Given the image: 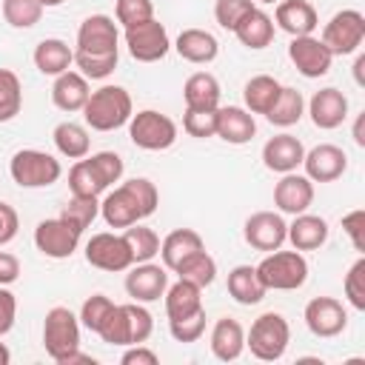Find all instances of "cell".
<instances>
[{
    "label": "cell",
    "mask_w": 365,
    "mask_h": 365,
    "mask_svg": "<svg viewBox=\"0 0 365 365\" xmlns=\"http://www.w3.org/2000/svg\"><path fill=\"white\" fill-rule=\"evenodd\" d=\"M257 134L254 114L240 106H220L217 108V137L228 145H245Z\"/></svg>",
    "instance_id": "cell-23"
},
{
    "label": "cell",
    "mask_w": 365,
    "mask_h": 365,
    "mask_svg": "<svg viewBox=\"0 0 365 365\" xmlns=\"http://www.w3.org/2000/svg\"><path fill=\"white\" fill-rule=\"evenodd\" d=\"M302 114H305V97H302V91H297L291 86H282V91H279L277 103L271 106V111L265 114V120L271 125L288 128V125H297L302 120Z\"/></svg>",
    "instance_id": "cell-37"
},
{
    "label": "cell",
    "mask_w": 365,
    "mask_h": 365,
    "mask_svg": "<svg viewBox=\"0 0 365 365\" xmlns=\"http://www.w3.org/2000/svg\"><path fill=\"white\" fill-rule=\"evenodd\" d=\"M291 342V325L282 314L277 311H265L251 322V331L245 334V348H251V354L262 362H277L285 356Z\"/></svg>",
    "instance_id": "cell-6"
},
{
    "label": "cell",
    "mask_w": 365,
    "mask_h": 365,
    "mask_svg": "<svg viewBox=\"0 0 365 365\" xmlns=\"http://www.w3.org/2000/svg\"><path fill=\"white\" fill-rule=\"evenodd\" d=\"M51 140H54L57 151H60L63 157H68V160H80V157H86V154L91 151L88 128L80 125V123H74V120L57 123L54 131H51Z\"/></svg>",
    "instance_id": "cell-36"
},
{
    "label": "cell",
    "mask_w": 365,
    "mask_h": 365,
    "mask_svg": "<svg viewBox=\"0 0 365 365\" xmlns=\"http://www.w3.org/2000/svg\"><path fill=\"white\" fill-rule=\"evenodd\" d=\"M308 114H311V123L322 131H331V128H339L348 117V97L334 88V86H325L319 91H314V97L305 103Z\"/></svg>",
    "instance_id": "cell-20"
},
{
    "label": "cell",
    "mask_w": 365,
    "mask_h": 365,
    "mask_svg": "<svg viewBox=\"0 0 365 365\" xmlns=\"http://www.w3.org/2000/svg\"><path fill=\"white\" fill-rule=\"evenodd\" d=\"M174 274H177L180 279H188V282L200 285V288H208V285L217 279V259L202 248V251H194L191 257H185V259L174 268Z\"/></svg>",
    "instance_id": "cell-38"
},
{
    "label": "cell",
    "mask_w": 365,
    "mask_h": 365,
    "mask_svg": "<svg viewBox=\"0 0 365 365\" xmlns=\"http://www.w3.org/2000/svg\"><path fill=\"white\" fill-rule=\"evenodd\" d=\"M123 37H125V46H128V54L137 60V63H157L168 54L171 48V37H168V29L151 17L145 23H137L131 29H123Z\"/></svg>",
    "instance_id": "cell-12"
},
{
    "label": "cell",
    "mask_w": 365,
    "mask_h": 365,
    "mask_svg": "<svg viewBox=\"0 0 365 365\" xmlns=\"http://www.w3.org/2000/svg\"><path fill=\"white\" fill-rule=\"evenodd\" d=\"M123 157L117 151H97L80 157L68 171V188L74 197H100L114 182L123 180Z\"/></svg>",
    "instance_id": "cell-2"
},
{
    "label": "cell",
    "mask_w": 365,
    "mask_h": 365,
    "mask_svg": "<svg viewBox=\"0 0 365 365\" xmlns=\"http://www.w3.org/2000/svg\"><path fill=\"white\" fill-rule=\"evenodd\" d=\"M17 319V297L9 291V285H0V336L14 328Z\"/></svg>",
    "instance_id": "cell-51"
},
{
    "label": "cell",
    "mask_w": 365,
    "mask_h": 365,
    "mask_svg": "<svg viewBox=\"0 0 365 365\" xmlns=\"http://www.w3.org/2000/svg\"><path fill=\"white\" fill-rule=\"evenodd\" d=\"M86 262L91 268L117 274V271H128L134 265V257L123 234L100 231V234H91V240L86 242Z\"/></svg>",
    "instance_id": "cell-13"
},
{
    "label": "cell",
    "mask_w": 365,
    "mask_h": 365,
    "mask_svg": "<svg viewBox=\"0 0 365 365\" xmlns=\"http://www.w3.org/2000/svg\"><path fill=\"white\" fill-rule=\"evenodd\" d=\"M220 80L211 71H194L182 86L185 108H220Z\"/></svg>",
    "instance_id": "cell-34"
},
{
    "label": "cell",
    "mask_w": 365,
    "mask_h": 365,
    "mask_svg": "<svg viewBox=\"0 0 365 365\" xmlns=\"http://www.w3.org/2000/svg\"><path fill=\"white\" fill-rule=\"evenodd\" d=\"M182 128L197 140L217 137V108H185Z\"/></svg>",
    "instance_id": "cell-44"
},
{
    "label": "cell",
    "mask_w": 365,
    "mask_h": 365,
    "mask_svg": "<svg viewBox=\"0 0 365 365\" xmlns=\"http://www.w3.org/2000/svg\"><path fill=\"white\" fill-rule=\"evenodd\" d=\"M114 17L123 29H131L137 23H145L154 17V3L151 0H117Z\"/></svg>",
    "instance_id": "cell-46"
},
{
    "label": "cell",
    "mask_w": 365,
    "mask_h": 365,
    "mask_svg": "<svg viewBox=\"0 0 365 365\" xmlns=\"http://www.w3.org/2000/svg\"><path fill=\"white\" fill-rule=\"evenodd\" d=\"M325 48L334 54V57H345V54H356L362 40H365V17L362 11L356 9H342L336 11L325 29H322V37Z\"/></svg>",
    "instance_id": "cell-10"
},
{
    "label": "cell",
    "mask_w": 365,
    "mask_h": 365,
    "mask_svg": "<svg viewBox=\"0 0 365 365\" xmlns=\"http://www.w3.org/2000/svg\"><path fill=\"white\" fill-rule=\"evenodd\" d=\"M43 348L46 354L60 362L66 354L80 348V317L66 308V305H54L46 311L43 319Z\"/></svg>",
    "instance_id": "cell-9"
},
{
    "label": "cell",
    "mask_w": 365,
    "mask_h": 365,
    "mask_svg": "<svg viewBox=\"0 0 365 365\" xmlns=\"http://www.w3.org/2000/svg\"><path fill=\"white\" fill-rule=\"evenodd\" d=\"M46 9H51V6H60V3H66V0H40Z\"/></svg>",
    "instance_id": "cell-59"
},
{
    "label": "cell",
    "mask_w": 365,
    "mask_h": 365,
    "mask_svg": "<svg viewBox=\"0 0 365 365\" xmlns=\"http://www.w3.org/2000/svg\"><path fill=\"white\" fill-rule=\"evenodd\" d=\"M342 231L351 240L354 251H362L365 254V211L362 208H354V211H348L342 217Z\"/></svg>",
    "instance_id": "cell-50"
},
{
    "label": "cell",
    "mask_w": 365,
    "mask_h": 365,
    "mask_svg": "<svg viewBox=\"0 0 365 365\" xmlns=\"http://www.w3.org/2000/svg\"><path fill=\"white\" fill-rule=\"evenodd\" d=\"M259 3H279V0H259Z\"/></svg>",
    "instance_id": "cell-60"
},
{
    "label": "cell",
    "mask_w": 365,
    "mask_h": 365,
    "mask_svg": "<svg viewBox=\"0 0 365 365\" xmlns=\"http://www.w3.org/2000/svg\"><path fill=\"white\" fill-rule=\"evenodd\" d=\"M86 54H114L120 51V31L114 17L108 14H88L77 29V48Z\"/></svg>",
    "instance_id": "cell-16"
},
{
    "label": "cell",
    "mask_w": 365,
    "mask_h": 365,
    "mask_svg": "<svg viewBox=\"0 0 365 365\" xmlns=\"http://www.w3.org/2000/svg\"><path fill=\"white\" fill-rule=\"evenodd\" d=\"M168 288V268L160 262H134L125 274V294L134 302H157Z\"/></svg>",
    "instance_id": "cell-18"
},
{
    "label": "cell",
    "mask_w": 365,
    "mask_h": 365,
    "mask_svg": "<svg viewBox=\"0 0 365 365\" xmlns=\"http://www.w3.org/2000/svg\"><path fill=\"white\" fill-rule=\"evenodd\" d=\"M128 137L143 151H165L177 143V123L154 108H143L128 120Z\"/></svg>",
    "instance_id": "cell-8"
},
{
    "label": "cell",
    "mask_w": 365,
    "mask_h": 365,
    "mask_svg": "<svg viewBox=\"0 0 365 365\" xmlns=\"http://www.w3.org/2000/svg\"><path fill=\"white\" fill-rule=\"evenodd\" d=\"M208 345H211V354L220 362H234L245 351V328L234 317H220L214 322V328H211Z\"/></svg>",
    "instance_id": "cell-26"
},
{
    "label": "cell",
    "mask_w": 365,
    "mask_h": 365,
    "mask_svg": "<svg viewBox=\"0 0 365 365\" xmlns=\"http://www.w3.org/2000/svg\"><path fill=\"white\" fill-rule=\"evenodd\" d=\"M302 157H305V145L294 134H277L262 145V163L268 171L277 174L297 171L302 165Z\"/></svg>",
    "instance_id": "cell-22"
},
{
    "label": "cell",
    "mask_w": 365,
    "mask_h": 365,
    "mask_svg": "<svg viewBox=\"0 0 365 365\" xmlns=\"http://www.w3.org/2000/svg\"><path fill=\"white\" fill-rule=\"evenodd\" d=\"M254 6H257L254 0H217V3H214V20H217L225 31H234L237 23H240Z\"/></svg>",
    "instance_id": "cell-48"
},
{
    "label": "cell",
    "mask_w": 365,
    "mask_h": 365,
    "mask_svg": "<svg viewBox=\"0 0 365 365\" xmlns=\"http://www.w3.org/2000/svg\"><path fill=\"white\" fill-rule=\"evenodd\" d=\"M234 37H237L245 48L259 51V48H265V46H271V43H274V17L254 6V9H251V11L237 23Z\"/></svg>",
    "instance_id": "cell-30"
},
{
    "label": "cell",
    "mask_w": 365,
    "mask_h": 365,
    "mask_svg": "<svg viewBox=\"0 0 365 365\" xmlns=\"http://www.w3.org/2000/svg\"><path fill=\"white\" fill-rule=\"evenodd\" d=\"M120 362H123V365H157L160 356H157L151 348H145V345L140 342V345H128L125 354L120 356Z\"/></svg>",
    "instance_id": "cell-53"
},
{
    "label": "cell",
    "mask_w": 365,
    "mask_h": 365,
    "mask_svg": "<svg viewBox=\"0 0 365 365\" xmlns=\"http://www.w3.org/2000/svg\"><path fill=\"white\" fill-rule=\"evenodd\" d=\"M111 308H114V302H111L106 294H91V297H86V302H83V308H80V325L88 328L91 334H97V331L103 328V322L108 319Z\"/></svg>",
    "instance_id": "cell-45"
},
{
    "label": "cell",
    "mask_w": 365,
    "mask_h": 365,
    "mask_svg": "<svg viewBox=\"0 0 365 365\" xmlns=\"http://www.w3.org/2000/svg\"><path fill=\"white\" fill-rule=\"evenodd\" d=\"M43 9L40 0H3V20L11 29H31L40 23Z\"/></svg>",
    "instance_id": "cell-41"
},
{
    "label": "cell",
    "mask_w": 365,
    "mask_h": 365,
    "mask_svg": "<svg viewBox=\"0 0 365 365\" xmlns=\"http://www.w3.org/2000/svg\"><path fill=\"white\" fill-rule=\"evenodd\" d=\"M225 285H228L231 299L240 302V305H257V302H262L265 294H268V288L259 282L254 265H234V268L228 271V282H225Z\"/></svg>",
    "instance_id": "cell-33"
},
{
    "label": "cell",
    "mask_w": 365,
    "mask_h": 365,
    "mask_svg": "<svg viewBox=\"0 0 365 365\" xmlns=\"http://www.w3.org/2000/svg\"><path fill=\"white\" fill-rule=\"evenodd\" d=\"M242 237L257 251H277L288 237V222L279 211H254L242 225Z\"/></svg>",
    "instance_id": "cell-17"
},
{
    "label": "cell",
    "mask_w": 365,
    "mask_h": 365,
    "mask_svg": "<svg viewBox=\"0 0 365 365\" xmlns=\"http://www.w3.org/2000/svg\"><path fill=\"white\" fill-rule=\"evenodd\" d=\"M302 168H305V177L311 182H334L345 174L348 168V157L339 145L334 143H319L314 145L311 151H305L302 157Z\"/></svg>",
    "instance_id": "cell-19"
},
{
    "label": "cell",
    "mask_w": 365,
    "mask_h": 365,
    "mask_svg": "<svg viewBox=\"0 0 365 365\" xmlns=\"http://www.w3.org/2000/svg\"><path fill=\"white\" fill-rule=\"evenodd\" d=\"M20 277V259L9 251H0V285H11Z\"/></svg>",
    "instance_id": "cell-54"
},
{
    "label": "cell",
    "mask_w": 365,
    "mask_h": 365,
    "mask_svg": "<svg viewBox=\"0 0 365 365\" xmlns=\"http://www.w3.org/2000/svg\"><path fill=\"white\" fill-rule=\"evenodd\" d=\"M354 143L359 148H365V111L356 114V123H354Z\"/></svg>",
    "instance_id": "cell-56"
},
{
    "label": "cell",
    "mask_w": 365,
    "mask_h": 365,
    "mask_svg": "<svg viewBox=\"0 0 365 365\" xmlns=\"http://www.w3.org/2000/svg\"><path fill=\"white\" fill-rule=\"evenodd\" d=\"M17 228H20V217H17V211H14L9 202L0 200V248L9 245V242L17 237Z\"/></svg>",
    "instance_id": "cell-52"
},
{
    "label": "cell",
    "mask_w": 365,
    "mask_h": 365,
    "mask_svg": "<svg viewBox=\"0 0 365 365\" xmlns=\"http://www.w3.org/2000/svg\"><path fill=\"white\" fill-rule=\"evenodd\" d=\"M257 268L259 282L268 291H297L305 285L308 279V259L302 257V251H268V257H262Z\"/></svg>",
    "instance_id": "cell-5"
},
{
    "label": "cell",
    "mask_w": 365,
    "mask_h": 365,
    "mask_svg": "<svg viewBox=\"0 0 365 365\" xmlns=\"http://www.w3.org/2000/svg\"><path fill=\"white\" fill-rule=\"evenodd\" d=\"M23 108V86L11 68H0V123H9Z\"/></svg>",
    "instance_id": "cell-40"
},
{
    "label": "cell",
    "mask_w": 365,
    "mask_h": 365,
    "mask_svg": "<svg viewBox=\"0 0 365 365\" xmlns=\"http://www.w3.org/2000/svg\"><path fill=\"white\" fill-rule=\"evenodd\" d=\"M131 114H134V103L123 86H100L97 91L88 94L83 106V120L94 131H117L128 125Z\"/></svg>",
    "instance_id": "cell-3"
},
{
    "label": "cell",
    "mask_w": 365,
    "mask_h": 365,
    "mask_svg": "<svg viewBox=\"0 0 365 365\" xmlns=\"http://www.w3.org/2000/svg\"><path fill=\"white\" fill-rule=\"evenodd\" d=\"M202 248H205V242L194 228H174L160 242V257H163V265L168 271H174L185 257H191L194 251H202Z\"/></svg>",
    "instance_id": "cell-32"
},
{
    "label": "cell",
    "mask_w": 365,
    "mask_h": 365,
    "mask_svg": "<svg viewBox=\"0 0 365 365\" xmlns=\"http://www.w3.org/2000/svg\"><path fill=\"white\" fill-rule=\"evenodd\" d=\"M302 319H305V325L314 336L331 339V336H339L345 331L348 311L334 297H314V299H308V305L302 311Z\"/></svg>",
    "instance_id": "cell-15"
},
{
    "label": "cell",
    "mask_w": 365,
    "mask_h": 365,
    "mask_svg": "<svg viewBox=\"0 0 365 365\" xmlns=\"http://www.w3.org/2000/svg\"><path fill=\"white\" fill-rule=\"evenodd\" d=\"M282 91V83L271 74H254L245 86H242V103L251 114H268L271 106L277 103Z\"/></svg>",
    "instance_id": "cell-35"
},
{
    "label": "cell",
    "mask_w": 365,
    "mask_h": 365,
    "mask_svg": "<svg viewBox=\"0 0 365 365\" xmlns=\"http://www.w3.org/2000/svg\"><path fill=\"white\" fill-rule=\"evenodd\" d=\"M80 240H83V231L63 217L40 220L34 228V245L48 259H68L80 248Z\"/></svg>",
    "instance_id": "cell-11"
},
{
    "label": "cell",
    "mask_w": 365,
    "mask_h": 365,
    "mask_svg": "<svg viewBox=\"0 0 365 365\" xmlns=\"http://www.w3.org/2000/svg\"><path fill=\"white\" fill-rule=\"evenodd\" d=\"M328 231H331V228H328V222H325L322 217L302 211V214H294V222L288 225V237H285V240H288L297 251H317V248L325 245Z\"/></svg>",
    "instance_id": "cell-29"
},
{
    "label": "cell",
    "mask_w": 365,
    "mask_h": 365,
    "mask_svg": "<svg viewBox=\"0 0 365 365\" xmlns=\"http://www.w3.org/2000/svg\"><path fill=\"white\" fill-rule=\"evenodd\" d=\"M314 202V182L305 174L288 171L282 174V180L274 185V205L279 214H302L308 211Z\"/></svg>",
    "instance_id": "cell-21"
},
{
    "label": "cell",
    "mask_w": 365,
    "mask_h": 365,
    "mask_svg": "<svg viewBox=\"0 0 365 365\" xmlns=\"http://www.w3.org/2000/svg\"><path fill=\"white\" fill-rule=\"evenodd\" d=\"M31 60H34V66H37L40 74L57 77V74H63V71L71 68V63H74V48H71L66 40H60V37H46V40H40V43L34 46Z\"/></svg>",
    "instance_id": "cell-28"
},
{
    "label": "cell",
    "mask_w": 365,
    "mask_h": 365,
    "mask_svg": "<svg viewBox=\"0 0 365 365\" xmlns=\"http://www.w3.org/2000/svg\"><path fill=\"white\" fill-rule=\"evenodd\" d=\"M274 23L285 34L302 37V34H314V29L319 26V14L308 0H279L274 11Z\"/></svg>",
    "instance_id": "cell-24"
},
{
    "label": "cell",
    "mask_w": 365,
    "mask_h": 365,
    "mask_svg": "<svg viewBox=\"0 0 365 365\" xmlns=\"http://www.w3.org/2000/svg\"><path fill=\"white\" fill-rule=\"evenodd\" d=\"M154 331V319H151V311L143 305V302H125V305H114L108 319L103 322V328L97 331V336L106 342V345H120V348H128V345H140L151 336Z\"/></svg>",
    "instance_id": "cell-4"
},
{
    "label": "cell",
    "mask_w": 365,
    "mask_h": 365,
    "mask_svg": "<svg viewBox=\"0 0 365 365\" xmlns=\"http://www.w3.org/2000/svg\"><path fill=\"white\" fill-rule=\"evenodd\" d=\"M362 68H365V54H356V60H354V80H356V86H365Z\"/></svg>",
    "instance_id": "cell-57"
},
{
    "label": "cell",
    "mask_w": 365,
    "mask_h": 365,
    "mask_svg": "<svg viewBox=\"0 0 365 365\" xmlns=\"http://www.w3.org/2000/svg\"><path fill=\"white\" fill-rule=\"evenodd\" d=\"M97 214H100V197H74V194L60 211V217L68 220L71 225H77L80 231H86L97 220Z\"/></svg>",
    "instance_id": "cell-43"
},
{
    "label": "cell",
    "mask_w": 365,
    "mask_h": 365,
    "mask_svg": "<svg viewBox=\"0 0 365 365\" xmlns=\"http://www.w3.org/2000/svg\"><path fill=\"white\" fill-rule=\"evenodd\" d=\"M120 63V51L114 54H86V51H74V66L86 80H106L114 74Z\"/></svg>",
    "instance_id": "cell-42"
},
{
    "label": "cell",
    "mask_w": 365,
    "mask_h": 365,
    "mask_svg": "<svg viewBox=\"0 0 365 365\" xmlns=\"http://www.w3.org/2000/svg\"><path fill=\"white\" fill-rule=\"evenodd\" d=\"M9 362H11V351L6 342H0V365H9Z\"/></svg>",
    "instance_id": "cell-58"
},
{
    "label": "cell",
    "mask_w": 365,
    "mask_h": 365,
    "mask_svg": "<svg viewBox=\"0 0 365 365\" xmlns=\"http://www.w3.org/2000/svg\"><path fill=\"white\" fill-rule=\"evenodd\" d=\"M9 174L20 188H48L60 180L63 165L54 154L40 148H20L9 160Z\"/></svg>",
    "instance_id": "cell-7"
},
{
    "label": "cell",
    "mask_w": 365,
    "mask_h": 365,
    "mask_svg": "<svg viewBox=\"0 0 365 365\" xmlns=\"http://www.w3.org/2000/svg\"><path fill=\"white\" fill-rule=\"evenodd\" d=\"M174 51L185 60V63H194V66H208L217 60L220 54V43L211 31L205 29H182L174 40Z\"/></svg>",
    "instance_id": "cell-25"
},
{
    "label": "cell",
    "mask_w": 365,
    "mask_h": 365,
    "mask_svg": "<svg viewBox=\"0 0 365 365\" xmlns=\"http://www.w3.org/2000/svg\"><path fill=\"white\" fill-rule=\"evenodd\" d=\"M165 299V314L168 319H182V317H191L197 311H202V288L188 282V279H180L171 282L163 294Z\"/></svg>",
    "instance_id": "cell-31"
},
{
    "label": "cell",
    "mask_w": 365,
    "mask_h": 365,
    "mask_svg": "<svg viewBox=\"0 0 365 365\" xmlns=\"http://www.w3.org/2000/svg\"><path fill=\"white\" fill-rule=\"evenodd\" d=\"M91 88H88V80L80 74V71H63L54 77L51 83V103L66 111V114H74V111H83L86 100H88Z\"/></svg>",
    "instance_id": "cell-27"
},
{
    "label": "cell",
    "mask_w": 365,
    "mask_h": 365,
    "mask_svg": "<svg viewBox=\"0 0 365 365\" xmlns=\"http://www.w3.org/2000/svg\"><path fill=\"white\" fill-rule=\"evenodd\" d=\"M160 205V191L148 177H134L120 182L100 200V217L108 228H128L151 217Z\"/></svg>",
    "instance_id": "cell-1"
},
{
    "label": "cell",
    "mask_w": 365,
    "mask_h": 365,
    "mask_svg": "<svg viewBox=\"0 0 365 365\" xmlns=\"http://www.w3.org/2000/svg\"><path fill=\"white\" fill-rule=\"evenodd\" d=\"M288 60L294 63V68L302 77L317 80V77H325L331 71L334 54L325 48V43L319 37L302 34V37H291V43H288Z\"/></svg>",
    "instance_id": "cell-14"
},
{
    "label": "cell",
    "mask_w": 365,
    "mask_h": 365,
    "mask_svg": "<svg viewBox=\"0 0 365 365\" xmlns=\"http://www.w3.org/2000/svg\"><path fill=\"white\" fill-rule=\"evenodd\" d=\"M205 308L191 314V317H182V319H168V331L177 342H197L202 334H205Z\"/></svg>",
    "instance_id": "cell-49"
},
{
    "label": "cell",
    "mask_w": 365,
    "mask_h": 365,
    "mask_svg": "<svg viewBox=\"0 0 365 365\" xmlns=\"http://www.w3.org/2000/svg\"><path fill=\"white\" fill-rule=\"evenodd\" d=\"M94 362H97L94 356H88V354H83V351L77 348V351L66 354V356H63V359H60L57 365H94Z\"/></svg>",
    "instance_id": "cell-55"
},
{
    "label": "cell",
    "mask_w": 365,
    "mask_h": 365,
    "mask_svg": "<svg viewBox=\"0 0 365 365\" xmlns=\"http://www.w3.org/2000/svg\"><path fill=\"white\" fill-rule=\"evenodd\" d=\"M342 291H345V299L356 308V311H365V257H359L348 274H345V282H342Z\"/></svg>",
    "instance_id": "cell-47"
},
{
    "label": "cell",
    "mask_w": 365,
    "mask_h": 365,
    "mask_svg": "<svg viewBox=\"0 0 365 365\" xmlns=\"http://www.w3.org/2000/svg\"><path fill=\"white\" fill-rule=\"evenodd\" d=\"M123 237H125V242L131 248L134 262H148V259H154L160 254V237H157L154 228H145V225L134 222V225L123 228Z\"/></svg>",
    "instance_id": "cell-39"
}]
</instances>
